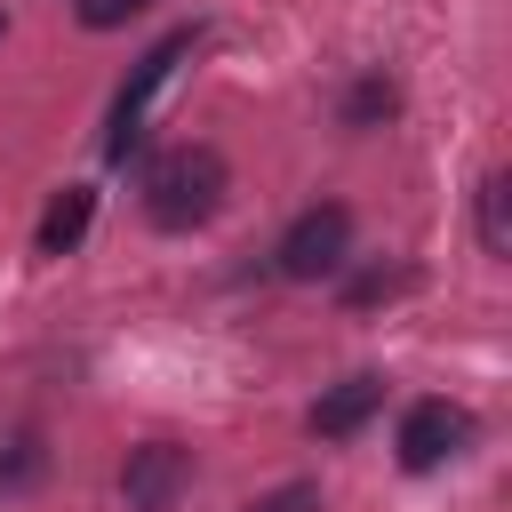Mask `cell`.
<instances>
[{
    "label": "cell",
    "instance_id": "6da1fadb",
    "mask_svg": "<svg viewBox=\"0 0 512 512\" xmlns=\"http://www.w3.org/2000/svg\"><path fill=\"white\" fill-rule=\"evenodd\" d=\"M224 192H232V168H224L216 144H168V152L144 168V216H152L160 232L208 224V216L224 208Z\"/></svg>",
    "mask_w": 512,
    "mask_h": 512
},
{
    "label": "cell",
    "instance_id": "7a4b0ae2",
    "mask_svg": "<svg viewBox=\"0 0 512 512\" xmlns=\"http://www.w3.org/2000/svg\"><path fill=\"white\" fill-rule=\"evenodd\" d=\"M192 40H200L192 24H184V32H168V40H152V48L136 56V72L120 80V96H112V120H104V160H112V168H120V160L144 144V112H152V96L168 88V72L192 56Z\"/></svg>",
    "mask_w": 512,
    "mask_h": 512
},
{
    "label": "cell",
    "instance_id": "3957f363",
    "mask_svg": "<svg viewBox=\"0 0 512 512\" xmlns=\"http://www.w3.org/2000/svg\"><path fill=\"white\" fill-rule=\"evenodd\" d=\"M272 264H280V280H336V272L352 264V208H344V200H312V208L280 232Z\"/></svg>",
    "mask_w": 512,
    "mask_h": 512
},
{
    "label": "cell",
    "instance_id": "277c9868",
    "mask_svg": "<svg viewBox=\"0 0 512 512\" xmlns=\"http://www.w3.org/2000/svg\"><path fill=\"white\" fill-rule=\"evenodd\" d=\"M472 448V408L456 400H416L400 416V472H440Z\"/></svg>",
    "mask_w": 512,
    "mask_h": 512
},
{
    "label": "cell",
    "instance_id": "5b68a950",
    "mask_svg": "<svg viewBox=\"0 0 512 512\" xmlns=\"http://www.w3.org/2000/svg\"><path fill=\"white\" fill-rule=\"evenodd\" d=\"M184 488H192V448H184V440H144V448H128V464H120L128 512H176Z\"/></svg>",
    "mask_w": 512,
    "mask_h": 512
},
{
    "label": "cell",
    "instance_id": "8992f818",
    "mask_svg": "<svg viewBox=\"0 0 512 512\" xmlns=\"http://www.w3.org/2000/svg\"><path fill=\"white\" fill-rule=\"evenodd\" d=\"M376 408H384V376H368V368H360V376L328 384V392L312 400V416H304V424H312V440H352Z\"/></svg>",
    "mask_w": 512,
    "mask_h": 512
},
{
    "label": "cell",
    "instance_id": "52a82bcc",
    "mask_svg": "<svg viewBox=\"0 0 512 512\" xmlns=\"http://www.w3.org/2000/svg\"><path fill=\"white\" fill-rule=\"evenodd\" d=\"M88 224H96V192H88V184H64V192L40 208L32 256H64V248H80V240H88Z\"/></svg>",
    "mask_w": 512,
    "mask_h": 512
},
{
    "label": "cell",
    "instance_id": "ba28073f",
    "mask_svg": "<svg viewBox=\"0 0 512 512\" xmlns=\"http://www.w3.org/2000/svg\"><path fill=\"white\" fill-rule=\"evenodd\" d=\"M472 224H480V248L488 256H512V176L504 168H488L472 184Z\"/></svg>",
    "mask_w": 512,
    "mask_h": 512
},
{
    "label": "cell",
    "instance_id": "9c48e42d",
    "mask_svg": "<svg viewBox=\"0 0 512 512\" xmlns=\"http://www.w3.org/2000/svg\"><path fill=\"white\" fill-rule=\"evenodd\" d=\"M400 112V88H392V72H360L352 88H344V128H384Z\"/></svg>",
    "mask_w": 512,
    "mask_h": 512
},
{
    "label": "cell",
    "instance_id": "30bf717a",
    "mask_svg": "<svg viewBox=\"0 0 512 512\" xmlns=\"http://www.w3.org/2000/svg\"><path fill=\"white\" fill-rule=\"evenodd\" d=\"M40 472H48V440H40L32 424H24V432H8V440H0V496H24Z\"/></svg>",
    "mask_w": 512,
    "mask_h": 512
},
{
    "label": "cell",
    "instance_id": "8fae6325",
    "mask_svg": "<svg viewBox=\"0 0 512 512\" xmlns=\"http://www.w3.org/2000/svg\"><path fill=\"white\" fill-rule=\"evenodd\" d=\"M240 512H320V488H312V480H288V488H264V496H248Z\"/></svg>",
    "mask_w": 512,
    "mask_h": 512
},
{
    "label": "cell",
    "instance_id": "7c38bea8",
    "mask_svg": "<svg viewBox=\"0 0 512 512\" xmlns=\"http://www.w3.org/2000/svg\"><path fill=\"white\" fill-rule=\"evenodd\" d=\"M152 0H80V24L88 32H112V24H128V16H144Z\"/></svg>",
    "mask_w": 512,
    "mask_h": 512
},
{
    "label": "cell",
    "instance_id": "4fadbf2b",
    "mask_svg": "<svg viewBox=\"0 0 512 512\" xmlns=\"http://www.w3.org/2000/svg\"><path fill=\"white\" fill-rule=\"evenodd\" d=\"M408 288V272H360L352 288H344V304H384V296H400Z\"/></svg>",
    "mask_w": 512,
    "mask_h": 512
},
{
    "label": "cell",
    "instance_id": "5bb4252c",
    "mask_svg": "<svg viewBox=\"0 0 512 512\" xmlns=\"http://www.w3.org/2000/svg\"><path fill=\"white\" fill-rule=\"evenodd\" d=\"M0 32H8V16H0Z\"/></svg>",
    "mask_w": 512,
    "mask_h": 512
}]
</instances>
